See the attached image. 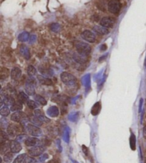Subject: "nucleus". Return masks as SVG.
I'll list each match as a JSON object with an SVG mask.
<instances>
[{
    "instance_id": "nucleus-11",
    "label": "nucleus",
    "mask_w": 146,
    "mask_h": 163,
    "mask_svg": "<svg viewBox=\"0 0 146 163\" xmlns=\"http://www.w3.org/2000/svg\"><path fill=\"white\" fill-rule=\"evenodd\" d=\"M11 152L13 153H18L22 150V145L20 142L15 140H12L10 143Z\"/></svg>"
},
{
    "instance_id": "nucleus-17",
    "label": "nucleus",
    "mask_w": 146,
    "mask_h": 163,
    "mask_svg": "<svg viewBox=\"0 0 146 163\" xmlns=\"http://www.w3.org/2000/svg\"><path fill=\"white\" fill-rule=\"evenodd\" d=\"M3 102L4 103V105L6 106H12L14 105V103L15 102V100L14 99V97L12 96H11V95H8V96H5L4 97V99H3Z\"/></svg>"
},
{
    "instance_id": "nucleus-8",
    "label": "nucleus",
    "mask_w": 146,
    "mask_h": 163,
    "mask_svg": "<svg viewBox=\"0 0 146 163\" xmlns=\"http://www.w3.org/2000/svg\"><path fill=\"white\" fill-rule=\"evenodd\" d=\"M81 37L83 40L88 43H94L96 41L95 33L90 30H85L81 34Z\"/></svg>"
},
{
    "instance_id": "nucleus-30",
    "label": "nucleus",
    "mask_w": 146,
    "mask_h": 163,
    "mask_svg": "<svg viewBox=\"0 0 146 163\" xmlns=\"http://www.w3.org/2000/svg\"><path fill=\"white\" fill-rule=\"evenodd\" d=\"M20 52H21V54L24 56V57H25L26 59H27V60L29 58H30V53H29L28 49L27 48V47L25 49V51H24V47H21V49H20Z\"/></svg>"
},
{
    "instance_id": "nucleus-6",
    "label": "nucleus",
    "mask_w": 146,
    "mask_h": 163,
    "mask_svg": "<svg viewBox=\"0 0 146 163\" xmlns=\"http://www.w3.org/2000/svg\"><path fill=\"white\" fill-rule=\"evenodd\" d=\"M116 19L112 17H105L102 18L100 21V25L105 28H112L115 24Z\"/></svg>"
},
{
    "instance_id": "nucleus-18",
    "label": "nucleus",
    "mask_w": 146,
    "mask_h": 163,
    "mask_svg": "<svg viewBox=\"0 0 146 163\" xmlns=\"http://www.w3.org/2000/svg\"><path fill=\"white\" fill-rule=\"evenodd\" d=\"M18 101L22 103H27L29 101V97L27 93H24L23 92H19V94H18Z\"/></svg>"
},
{
    "instance_id": "nucleus-29",
    "label": "nucleus",
    "mask_w": 146,
    "mask_h": 163,
    "mask_svg": "<svg viewBox=\"0 0 146 163\" xmlns=\"http://www.w3.org/2000/svg\"><path fill=\"white\" fill-rule=\"evenodd\" d=\"M48 112H48V114L49 116L53 117V113H54V117L57 116L58 114H59V111H58V109L57 107H52L50 109H49Z\"/></svg>"
},
{
    "instance_id": "nucleus-5",
    "label": "nucleus",
    "mask_w": 146,
    "mask_h": 163,
    "mask_svg": "<svg viewBox=\"0 0 146 163\" xmlns=\"http://www.w3.org/2000/svg\"><path fill=\"white\" fill-rule=\"evenodd\" d=\"M11 119L15 122H20L21 124H23L24 121L27 119V115L22 111L15 112L11 116Z\"/></svg>"
},
{
    "instance_id": "nucleus-3",
    "label": "nucleus",
    "mask_w": 146,
    "mask_h": 163,
    "mask_svg": "<svg viewBox=\"0 0 146 163\" xmlns=\"http://www.w3.org/2000/svg\"><path fill=\"white\" fill-rule=\"evenodd\" d=\"M121 7H122V4L119 0H111L107 4L108 11L113 15H117L120 12Z\"/></svg>"
},
{
    "instance_id": "nucleus-22",
    "label": "nucleus",
    "mask_w": 146,
    "mask_h": 163,
    "mask_svg": "<svg viewBox=\"0 0 146 163\" xmlns=\"http://www.w3.org/2000/svg\"><path fill=\"white\" fill-rule=\"evenodd\" d=\"M30 122H32L33 124H35L36 126H42V124H43V122H42L40 119L38 118L37 117H36L35 115L34 117H32L30 118Z\"/></svg>"
},
{
    "instance_id": "nucleus-2",
    "label": "nucleus",
    "mask_w": 146,
    "mask_h": 163,
    "mask_svg": "<svg viewBox=\"0 0 146 163\" xmlns=\"http://www.w3.org/2000/svg\"><path fill=\"white\" fill-rule=\"evenodd\" d=\"M76 49L80 55L87 56L91 52V47L86 42H77L75 44Z\"/></svg>"
},
{
    "instance_id": "nucleus-37",
    "label": "nucleus",
    "mask_w": 146,
    "mask_h": 163,
    "mask_svg": "<svg viewBox=\"0 0 146 163\" xmlns=\"http://www.w3.org/2000/svg\"><path fill=\"white\" fill-rule=\"evenodd\" d=\"M2 158L0 157V163H2Z\"/></svg>"
},
{
    "instance_id": "nucleus-20",
    "label": "nucleus",
    "mask_w": 146,
    "mask_h": 163,
    "mask_svg": "<svg viewBox=\"0 0 146 163\" xmlns=\"http://www.w3.org/2000/svg\"><path fill=\"white\" fill-rule=\"evenodd\" d=\"M35 99L38 104H40L42 105H47V101L46 99L44 98L43 97H42L41 95L37 94L35 96Z\"/></svg>"
},
{
    "instance_id": "nucleus-1",
    "label": "nucleus",
    "mask_w": 146,
    "mask_h": 163,
    "mask_svg": "<svg viewBox=\"0 0 146 163\" xmlns=\"http://www.w3.org/2000/svg\"><path fill=\"white\" fill-rule=\"evenodd\" d=\"M60 79L62 82L67 86H74L77 83V78L73 74L67 72H62L60 75Z\"/></svg>"
},
{
    "instance_id": "nucleus-38",
    "label": "nucleus",
    "mask_w": 146,
    "mask_h": 163,
    "mask_svg": "<svg viewBox=\"0 0 146 163\" xmlns=\"http://www.w3.org/2000/svg\"><path fill=\"white\" fill-rule=\"evenodd\" d=\"M1 89H2V86H1V85H0V90Z\"/></svg>"
},
{
    "instance_id": "nucleus-34",
    "label": "nucleus",
    "mask_w": 146,
    "mask_h": 163,
    "mask_svg": "<svg viewBox=\"0 0 146 163\" xmlns=\"http://www.w3.org/2000/svg\"><path fill=\"white\" fill-rule=\"evenodd\" d=\"M27 138V136L25 135H18L17 137L16 140H17V141L19 142H20L23 141V140H24V141H25Z\"/></svg>"
},
{
    "instance_id": "nucleus-13",
    "label": "nucleus",
    "mask_w": 146,
    "mask_h": 163,
    "mask_svg": "<svg viewBox=\"0 0 146 163\" xmlns=\"http://www.w3.org/2000/svg\"><path fill=\"white\" fill-rule=\"evenodd\" d=\"M11 77L14 80H18L22 76V70L20 68L15 67L13 68L10 73Z\"/></svg>"
},
{
    "instance_id": "nucleus-35",
    "label": "nucleus",
    "mask_w": 146,
    "mask_h": 163,
    "mask_svg": "<svg viewBox=\"0 0 146 163\" xmlns=\"http://www.w3.org/2000/svg\"><path fill=\"white\" fill-rule=\"evenodd\" d=\"M143 137H144L146 139V127H145L143 128Z\"/></svg>"
},
{
    "instance_id": "nucleus-26",
    "label": "nucleus",
    "mask_w": 146,
    "mask_h": 163,
    "mask_svg": "<svg viewBox=\"0 0 146 163\" xmlns=\"http://www.w3.org/2000/svg\"><path fill=\"white\" fill-rule=\"evenodd\" d=\"M26 156V154H22V155L17 156L16 159L14 160L13 163H24V160L25 159Z\"/></svg>"
},
{
    "instance_id": "nucleus-7",
    "label": "nucleus",
    "mask_w": 146,
    "mask_h": 163,
    "mask_svg": "<svg viewBox=\"0 0 146 163\" xmlns=\"http://www.w3.org/2000/svg\"><path fill=\"white\" fill-rule=\"evenodd\" d=\"M27 130L29 134L33 136V137H39V136L42 135L41 129L33 124H27Z\"/></svg>"
},
{
    "instance_id": "nucleus-15",
    "label": "nucleus",
    "mask_w": 146,
    "mask_h": 163,
    "mask_svg": "<svg viewBox=\"0 0 146 163\" xmlns=\"http://www.w3.org/2000/svg\"><path fill=\"white\" fill-rule=\"evenodd\" d=\"M37 80L40 82V84L43 85H47V86H50L52 85V81L50 80L49 78L45 77L42 76V75H38L37 76Z\"/></svg>"
},
{
    "instance_id": "nucleus-24",
    "label": "nucleus",
    "mask_w": 146,
    "mask_h": 163,
    "mask_svg": "<svg viewBox=\"0 0 146 163\" xmlns=\"http://www.w3.org/2000/svg\"><path fill=\"white\" fill-rule=\"evenodd\" d=\"M13 157H14L13 153H6L4 156V160L6 163H10L12 161Z\"/></svg>"
},
{
    "instance_id": "nucleus-31",
    "label": "nucleus",
    "mask_w": 146,
    "mask_h": 163,
    "mask_svg": "<svg viewBox=\"0 0 146 163\" xmlns=\"http://www.w3.org/2000/svg\"><path fill=\"white\" fill-rule=\"evenodd\" d=\"M0 123H1V126H2V128L7 129L8 126H9L8 120L5 118V117H3V118L1 119V121H0Z\"/></svg>"
},
{
    "instance_id": "nucleus-21",
    "label": "nucleus",
    "mask_w": 146,
    "mask_h": 163,
    "mask_svg": "<svg viewBox=\"0 0 146 163\" xmlns=\"http://www.w3.org/2000/svg\"><path fill=\"white\" fill-rule=\"evenodd\" d=\"M27 74L30 77H34L37 74V69L32 65H29L27 68Z\"/></svg>"
},
{
    "instance_id": "nucleus-4",
    "label": "nucleus",
    "mask_w": 146,
    "mask_h": 163,
    "mask_svg": "<svg viewBox=\"0 0 146 163\" xmlns=\"http://www.w3.org/2000/svg\"><path fill=\"white\" fill-rule=\"evenodd\" d=\"M25 92L28 95H35V79L30 77L27 80L25 84Z\"/></svg>"
},
{
    "instance_id": "nucleus-36",
    "label": "nucleus",
    "mask_w": 146,
    "mask_h": 163,
    "mask_svg": "<svg viewBox=\"0 0 146 163\" xmlns=\"http://www.w3.org/2000/svg\"><path fill=\"white\" fill-rule=\"evenodd\" d=\"M4 104V102H3V99H2L1 97H0V108L2 107V105H3Z\"/></svg>"
},
{
    "instance_id": "nucleus-12",
    "label": "nucleus",
    "mask_w": 146,
    "mask_h": 163,
    "mask_svg": "<svg viewBox=\"0 0 146 163\" xmlns=\"http://www.w3.org/2000/svg\"><path fill=\"white\" fill-rule=\"evenodd\" d=\"M40 141L39 139H37V137H27L25 140V144L27 147H32L37 146V145H40Z\"/></svg>"
},
{
    "instance_id": "nucleus-27",
    "label": "nucleus",
    "mask_w": 146,
    "mask_h": 163,
    "mask_svg": "<svg viewBox=\"0 0 146 163\" xmlns=\"http://www.w3.org/2000/svg\"><path fill=\"white\" fill-rule=\"evenodd\" d=\"M7 139V135L5 132H4L3 131H0V145L4 143V142H6Z\"/></svg>"
},
{
    "instance_id": "nucleus-32",
    "label": "nucleus",
    "mask_w": 146,
    "mask_h": 163,
    "mask_svg": "<svg viewBox=\"0 0 146 163\" xmlns=\"http://www.w3.org/2000/svg\"><path fill=\"white\" fill-rule=\"evenodd\" d=\"M24 163H37L35 159H34L32 157L30 156H26L25 159L24 160Z\"/></svg>"
},
{
    "instance_id": "nucleus-28",
    "label": "nucleus",
    "mask_w": 146,
    "mask_h": 163,
    "mask_svg": "<svg viewBox=\"0 0 146 163\" xmlns=\"http://www.w3.org/2000/svg\"><path fill=\"white\" fill-rule=\"evenodd\" d=\"M9 148L10 149V144L6 143V142H4V143L2 144L1 145H0V152H1L2 153H6V152L8 151Z\"/></svg>"
},
{
    "instance_id": "nucleus-25",
    "label": "nucleus",
    "mask_w": 146,
    "mask_h": 163,
    "mask_svg": "<svg viewBox=\"0 0 146 163\" xmlns=\"http://www.w3.org/2000/svg\"><path fill=\"white\" fill-rule=\"evenodd\" d=\"M27 105L28 107L30 109H32V110H35L36 108L39 107V104H38L37 102L30 100V99H29V101L27 102Z\"/></svg>"
},
{
    "instance_id": "nucleus-14",
    "label": "nucleus",
    "mask_w": 146,
    "mask_h": 163,
    "mask_svg": "<svg viewBox=\"0 0 146 163\" xmlns=\"http://www.w3.org/2000/svg\"><path fill=\"white\" fill-rule=\"evenodd\" d=\"M93 30L95 32H96L100 35H106L109 33L108 29L105 28V27H103L100 25H96L94 27Z\"/></svg>"
},
{
    "instance_id": "nucleus-10",
    "label": "nucleus",
    "mask_w": 146,
    "mask_h": 163,
    "mask_svg": "<svg viewBox=\"0 0 146 163\" xmlns=\"http://www.w3.org/2000/svg\"><path fill=\"white\" fill-rule=\"evenodd\" d=\"M20 127L15 124H9L7 127V134L11 137H15L19 135Z\"/></svg>"
},
{
    "instance_id": "nucleus-19",
    "label": "nucleus",
    "mask_w": 146,
    "mask_h": 163,
    "mask_svg": "<svg viewBox=\"0 0 146 163\" xmlns=\"http://www.w3.org/2000/svg\"><path fill=\"white\" fill-rule=\"evenodd\" d=\"M22 107H22V103L17 101L15 102L14 105L11 106L10 110L12 111V112H19V111H21L22 110Z\"/></svg>"
},
{
    "instance_id": "nucleus-9",
    "label": "nucleus",
    "mask_w": 146,
    "mask_h": 163,
    "mask_svg": "<svg viewBox=\"0 0 146 163\" xmlns=\"http://www.w3.org/2000/svg\"><path fill=\"white\" fill-rule=\"evenodd\" d=\"M44 150H45L44 147L42 145V144H40V145L32 147V148L29 149V154L32 157H37V156L41 155L44 153Z\"/></svg>"
},
{
    "instance_id": "nucleus-33",
    "label": "nucleus",
    "mask_w": 146,
    "mask_h": 163,
    "mask_svg": "<svg viewBox=\"0 0 146 163\" xmlns=\"http://www.w3.org/2000/svg\"><path fill=\"white\" fill-rule=\"evenodd\" d=\"M8 74H9V70L5 69V68H4L3 70L1 72V78L2 79H5L8 77Z\"/></svg>"
},
{
    "instance_id": "nucleus-16",
    "label": "nucleus",
    "mask_w": 146,
    "mask_h": 163,
    "mask_svg": "<svg viewBox=\"0 0 146 163\" xmlns=\"http://www.w3.org/2000/svg\"><path fill=\"white\" fill-rule=\"evenodd\" d=\"M35 115L36 117H37L40 120H41L42 122H48L49 121V119L48 118V117L44 116L43 112L42 110H37L35 111Z\"/></svg>"
},
{
    "instance_id": "nucleus-23",
    "label": "nucleus",
    "mask_w": 146,
    "mask_h": 163,
    "mask_svg": "<svg viewBox=\"0 0 146 163\" xmlns=\"http://www.w3.org/2000/svg\"><path fill=\"white\" fill-rule=\"evenodd\" d=\"M10 110L7 106H4V107H2L0 109V115L3 117H6L10 115Z\"/></svg>"
}]
</instances>
